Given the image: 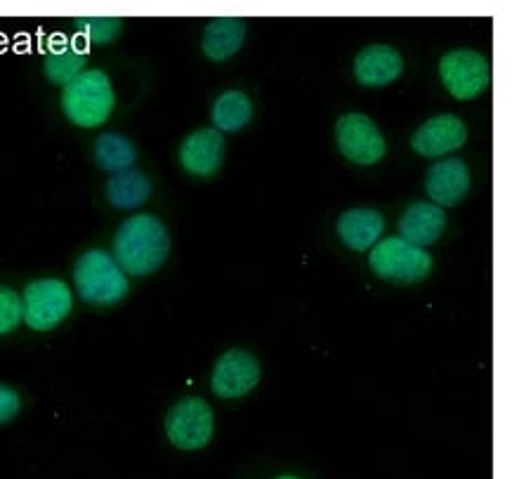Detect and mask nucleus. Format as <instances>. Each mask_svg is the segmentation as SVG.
<instances>
[{"label":"nucleus","mask_w":512,"mask_h":479,"mask_svg":"<svg viewBox=\"0 0 512 479\" xmlns=\"http://www.w3.org/2000/svg\"><path fill=\"white\" fill-rule=\"evenodd\" d=\"M213 409L199 397H187L170 406L166 416V435L177 449H203L213 437Z\"/></svg>","instance_id":"nucleus-6"},{"label":"nucleus","mask_w":512,"mask_h":479,"mask_svg":"<svg viewBox=\"0 0 512 479\" xmlns=\"http://www.w3.org/2000/svg\"><path fill=\"white\" fill-rule=\"evenodd\" d=\"M336 142L345 159L359 166H373L387 152L380 128L364 114H345L336 123Z\"/></svg>","instance_id":"nucleus-8"},{"label":"nucleus","mask_w":512,"mask_h":479,"mask_svg":"<svg viewBox=\"0 0 512 479\" xmlns=\"http://www.w3.org/2000/svg\"><path fill=\"white\" fill-rule=\"evenodd\" d=\"M95 159L97 166L107 170V173H121V170L133 168L137 161V149L128 137L118 133H104L95 142Z\"/></svg>","instance_id":"nucleus-20"},{"label":"nucleus","mask_w":512,"mask_h":479,"mask_svg":"<svg viewBox=\"0 0 512 479\" xmlns=\"http://www.w3.org/2000/svg\"><path fill=\"white\" fill-rule=\"evenodd\" d=\"M279 479H298V477H279Z\"/></svg>","instance_id":"nucleus-24"},{"label":"nucleus","mask_w":512,"mask_h":479,"mask_svg":"<svg viewBox=\"0 0 512 479\" xmlns=\"http://www.w3.org/2000/svg\"><path fill=\"white\" fill-rule=\"evenodd\" d=\"M78 31L85 36V41L93 45H107L121 34L123 19L116 17H85L76 19Z\"/></svg>","instance_id":"nucleus-21"},{"label":"nucleus","mask_w":512,"mask_h":479,"mask_svg":"<svg viewBox=\"0 0 512 479\" xmlns=\"http://www.w3.org/2000/svg\"><path fill=\"white\" fill-rule=\"evenodd\" d=\"M439 76L444 88L458 100H475L491 83V67L487 57L475 50H451L439 62Z\"/></svg>","instance_id":"nucleus-7"},{"label":"nucleus","mask_w":512,"mask_h":479,"mask_svg":"<svg viewBox=\"0 0 512 479\" xmlns=\"http://www.w3.org/2000/svg\"><path fill=\"white\" fill-rule=\"evenodd\" d=\"M71 291L59 279H36L26 286L22 298V319L34 331H50L71 312Z\"/></svg>","instance_id":"nucleus-5"},{"label":"nucleus","mask_w":512,"mask_h":479,"mask_svg":"<svg viewBox=\"0 0 512 479\" xmlns=\"http://www.w3.org/2000/svg\"><path fill=\"white\" fill-rule=\"evenodd\" d=\"M170 253L166 225L154 215H133L114 236V260L133 277L154 274Z\"/></svg>","instance_id":"nucleus-1"},{"label":"nucleus","mask_w":512,"mask_h":479,"mask_svg":"<svg viewBox=\"0 0 512 479\" xmlns=\"http://www.w3.org/2000/svg\"><path fill=\"white\" fill-rule=\"evenodd\" d=\"M246 41V22L241 17H218L210 19L203 31L201 48L206 57L215 62H225L241 50Z\"/></svg>","instance_id":"nucleus-16"},{"label":"nucleus","mask_w":512,"mask_h":479,"mask_svg":"<svg viewBox=\"0 0 512 479\" xmlns=\"http://www.w3.org/2000/svg\"><path fill=\"white\" fill-rule=\"evenodd\" d=\"M74 284L85 303L95 307H111L128 295L126 272L118 267L114 255L97 248L76 260Z\"/></svg>","instance_id":"nucleus-3"},{"label":"nucleus","mask_w":512,"mask_h":479,"mask_svg":"<svg viewBox=\"0 0 512 479\" xmlns=\"http://www.w3.org/2000/svg\"><path fill=\"white\" fill-rule=\"evenodd\" d=\"M116 104L109 76L100 69H88L64 85L62 109L71 123L81 128H97L111 116Z\"/></svg>","instance_id":"nucleus-2"},{"label":"nucleus","mask_w":512,"mask_h":479,"mask_svg":"<svg viewBox=\"0 0 512 479\" xmlns=\"http://www.w3.org/2000/svg\"><path fill=\"white\" fill-rule=\"evenodd\" d=\"M385 229V220L378 211L371 208H354L338 218L340 241L352 251H369L378 244L380 234Z\"/></svg>","instance_id":"nucleus-15"},{"label":"nucleus","mask_w":512,"mask_h":479,"mask_svg":"<svg viewBox=\"0 0 512 479\" xmlns=\"http://www.w3.org/2000/svg\"><path fill=\"white\" fill-rule=\"evenodd\" d=\"M85 62H88V52H85L76 41L67 38H52V45L45 55V76L52 83L67 85L74 81L78 74H83Z\"/></svg>","instance_id":"nucleus-17"},{"label":"nucleus","mask_w":512,"mask_h":479,"mask_svg":"<svg viewBox=\"0 0 512 479\" xmlns=\"http://www.w3.org/2000/svg\"><path fill=\"white\" fill-rule=\"evenodd\" d=\"M260 380V364L251 352L246 350H229L222 354L213 369L210 387L222 399L244 397L258 385Z\"/></svg>","instance_id":"nucleus-9"},{"label":"nucleus","mask_w":512,"mask_h":479,"mask_svg":"<svg viewBox=\"0 0 512 479\" xmlns=\"http://www.w3.org/2000/svg\"><path fill=\"white\" fill-rule=\"evenodd\" d=\"M465 142H468V128L454 114L430 118L411 137L413 152L428 156V159H439L444 154L458 152Z\"/></svg>","instance_id":"nucleus-10"},{"label":"nucleus","mask_w":512,"mask_h":479,"mask_svg":"<svg viewBox=\"0 0 512 479\" xmlns=\"http://www.w3.org/2000/svg\"><path fill=\"white\" fill-rule=\"evenodd\" d=\"M22 321V298L8 286H0V336L15 331Z\"/></svg>","instance_id":"nucleus-22"},{"label":"nucleus","mask_w":512,"mask_h":479,"mask_svg":"<svg viewBox=\"0 0 512 479\" xmlns=\"http://www.w3.org/2000/svg\"><path fill=\"white\" fill-rule=\"evenodd\" d=\"M446 227V215L435 203L416 201L406 208L402 218H399V239H404L406 244L425 248L439 241V236L444 234Z\"/></svg>","instance_id":"nucleus-14"},{"label":"nucleus","mask_w":512,"mask_h":479,"mask_svg":"<svg viewBox=\"0 0 512 479\" xmlns=\"http://www.w3.org/2000/svg\"><path fill=\"white\" fill-rule=\"evenodd\" d=\"M468 189L470 170L461 159H442L432 163L428 173H425V192L442 211L461 203Z\"/></svg>","instance_id":"nucleus-12"},{"label":"nucleus","mask_w":512,"mask_h":479,"mask_svg":"<svg viewBox=\"0 0 512 479\" xmlns=\"http://www.w3.org/2000/svg\"><path fill=\"white\" fill-rule=\"evenodd\" d=\"M404 71V59L392 45H369L354 59V76L366 88H383L397 81Z\"/></svg>","instance_id":"nucleus-13"},{"label":"nucleus","mask_w":512,"mask_h":479,"mask_svg":"<svg viewBox=\"0 0 512 479\" xmlns=\"http://www.w3.org/2000/svg\"><path fill=\"white\" fill-rule=\"evenodd\" d=\"M369 262L380 279L397 281V284H416L432 272L430 253H425V248L406 244L399 236L378 241Z\"/></svg>","instance_id":"nucleus-4"},{"label":"nucleus","mask_w":512,"mask_h":479,"mask_svg":"<svg viewBox=\"0 0 512 479\" xmlns=\"http://www.w3.org/2000/svg\"><path fill=\"white\" fill-rule=\"evenodd\" d=\"M149 194H152V182L135 168L114 173L107 182V199L111 206L121 208V211H133V208L142 206L149 199Z\"/></svg>","instance_id":"nucleus-18"},{"label":"nucleus","mask_w":512,"mask_h":479,"mask_svg":"<svg viewBox=\"0 0 512 479\" xmlns=\"http://www.w3.org/2000/svg\"><path fill=\"white\" fill-rule=\"evenodd\" d=\"M19 409H22V399H19L17 392L8 385H0V425L10 423Z\"/></svg>","instance_id":"nucleus-23"},{"label":"nucleus","mask_w":512,"mask_h":479,"mask_svg":"<svg viewBox=\"0 0 512 479\" xmlns=\"http://www.w3.org/2000/svg\"><path fill=\"white\" fill-rule=\"evenodd\" d=\"M253 118L251 97L241 90H227L213 104V123L218 133H236Z\"/></svg>","instance_id":"nucleus-19"},{"label":"nucleus","mask_w":512,"mask_h":479,"mask_svg":"<svg viewBox=\"0 0 512 479\" xmlns=\"http://www.w3.org/2000/svg\"><path fill=\"white\" fill-rule=\"evenodd\" d=\"M225 161V137L215 128L196 130L182 142L180 163L189 175L210 177L215 175Z\"/></svg>","instance_id":"nucleus-11"}]
</instances>
